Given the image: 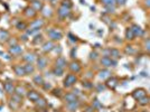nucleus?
I'll return each instance as SVG.
<instances>
[{"label": "nucleus", "mask_w": 150, "mask_h": 112, "mask_svg": "<svg viewBox=\"0 0 150 112\" xmlns=\"http://www.w3.org/2000/svg\"><path fill=\"white\" fill-rule=\"evenodd\" d=\"M45 66H46V60L40 57L38 60V67L39 69H45Z\"/></svg>", "instance_id": "13"}, {"label": "nucleus", "mask_w": 150, "mask_h": 112, "mask_svg": "<svg viewBox=\"0 0 150 112\" xmlns=\"http://www.w3.org/2000/svg\"><path fill=\"white\" fill-rule=\"evenodd\" d=\"M24 69H25V72L26 73H31V72H33V71H34V67H33V65L31 64H27L25 66V67H24Z\"/></svg>", "instance_id": "21"}, {"label": "nucleus", "mask_w": 150, "mask_h": 112, "mask_svg": "<svg viewBox=\"0 0 150 112\" xmlns=\"http://www.w3.org/2000/svg\"><path fill=\"white\" fill-rule=\"evenodd\" d=\"M116 1H118V2H119V4H125V1H127V0H116Z\"/></svg>", "instance_id": "35"}, {"label": "nucleus", "mask_w": 150, "mask_h": 112, "mask_svg": "<svg viewBox=\"0 0 150 112\" xmlns=\"http://www.w3.org/2000/svg\"><path fill=\"white\" fill-rule=\"evenodd\" d=\"M48 35L51 36V39H60V38H62V34H60V31H57L56 29L49 30V31H48Z\"/></svg>", "instance_id": "4"}, {"label": "nucleus", "mask_w": 150, "mask_h": 112, "mask_svg": "<svg viewBox=\"0 0 150 112\" xmlns=\"http://www.w3.org/2000/svg\"><path fill=\"white\" fill-rule=\"evenodd\" d=\"M33 6H34L35 9H37V10L42 9V4H40V2L38 4V1H34V2H33Z\"/></svg>", "instance_id": "24"}, {"label": "nucleus", "mask_w": 150, "mask_h": 112, "mask_svg": "<svg viewBox=\"0 0 150 112\" xmlns=\"http://www.w3.org/2000/svg\"><path fill=\"white\" fill-rule=\"evenodd\" d=\"M34 81L37 83V84H43V83H44L43 82V78H42V76H36Z\"/></svg>", "instance_id": "25"}, {"label": "nucleus", "mask_w": 150, "mask_h": 112, "mask_svg": "<svg viewBox=\"0 0 150 112\" xmlns=\"http://www.w3.org/2000/svg\"><path fill=\"white\" fill-rule=\"evenodd\" d=\"M25 60H30V62H31V60H35V57H34V55H33V54H30V55H27V56H26Z\"/></svg>", "instance_id": "27"}, {"label": "nucleus", "mask_w": 150, "mask_h": 112, "mask_svg": "<svg viewBox=\"0 0 150 112\" xmlns=\"http://www.w3.org/2000/svg\"><path fill=\"white\" fill-rule=\"evenodd\" d=\"M53 47H54V45H53L51 42H48V43L44 44V51H45V52H49V51H51Z\"/></svg>", "instance_id": "11"}, {"label": "nucleus", "mask_w": 150, "mask_h": 112, "mask_svg": "<svg viewBox=\"0 0 150 112\" xmlns=\"http://www.w3.org/2000/svg\"><path fill=\"white\" fill-rule=\"evenodd\" d=\"M91 57H92V58H95V57H96V54H93V53H92V54H91Z\"/></svg>", "instance_id": "36"}, {"label": "nucleus", "mask_w": 150, "mask_h": 112, "mask_svg": "<svg viewBox=\"0 0 150 112\" xmlns=\"http://www.w3.org/2000/svg\"><path fill=\"white\" fill-rule=\"evenodd\" d=\"M65 100H66L69 103L75 102V101H76V96H75L74 93H69V94H66V96H65Z\"/></svg>", "instance_id": "8"}, {"label": "nucleus", "mask_w": 150, "mask_h": 112, "mask_svg": "<svg viewBox=\"0 0 150 112\" xmlns=\"http://www.w3.org/2000/svg\"><path fill=\"white\" fill-rule=\"evenodd\" d=\"M107 86H110V87H112V89H114L116 85H118V80L114 78H111L110 80H107Z\"/></svg>", "instance_id": "7"}, {"label": "nucleus", "mask_w": 150, "mask_h": 112, "mask_svg": "<svg viewBox=\"0 0 150 112\" xmlns=\"http://www.w3.org/2000/svg\"><path fill=\"white\" fill-rule=\"evenodd\" d=\"M21 51V48H19L18 46H15V48H11V52L13 53H19Z\"/></svg>", "instance_id": "29"}, {"label": "nucleus", "mask_w": 150, "mask_h": 112, "mask_svg": "<svg viewBox=\"0 0 150 112\" xmlns=\"http://www.w3.org/2000/svg\"><path fill=\"white\" fill-rule=\"evenodd\" d=\"M60 90H55V94L56 95H57V94L60 95Z\"/></svg>", "instance_id": "37"}, {"label": "nucleus", "mask_w": 150, "mask_h": 112, "mask_svg": "<svg viewBox=\"0 0 150 112\" xmlns=\"http://www.w3.org/2000/svg\"><path fill=\"white\" fill-rule=\"evenodd\" d=\"M28 96H29L30 100H33V101H35V102H37L39 100V94L38 93H36V92H34V91H31L29 94H28Z\"/></svg>", "instance_id": "9"}, {"label": "nucleus", "mask_w": 150, "mask_h": 112, "mask_svg": "<svg viewBox=\"0 0 150 112\" xmlns=\"http://www.w3.org/2000/svg\"><path fill=\"white\" fill-rule=\"evenodd\" d=\"M110 72H109V71H107V69H105V71H102V72H100V78H109V76H110Z\"/></svg>", "instance_id": "16"}, {"label": "nucleus", "mask_w": 150, "mask_h": 112, "mask_svg": "<svg viewBox=\"0 0 150 112\" xmlns=\"http://www.w3.org/2000/svg\"><path fill=\"white\" fill-rule=\"evenodd\" d=\"M65 65H66V60H65L63 57H60V58L57 60V62H56V66L60 67V69H63Z\"/></svg>", "instance_id": "10"}, {"label": "nucleus", "mask_w": 150, "mask_h": 112, "mask_svg": "<svg viewBox=\"0 0 150 112\" xmlns=\"http://www.w3.org/2000/svg\"><path fill=\"white\" fill-rule=\"evenodd\" d=\"M125 37H127L128 39H130V40L133 39L134 35H133V31L131 30V28H128V29H127V31H125Z\"/></svg>", "instance_id": "12"}, {"label": "nucleus", "mask_w": 150, "mask_h": 112, "mask_svg": "<svg viewBox=\"0 0 150 112\" xmlns=\"http://www.w3.org/2000/svg\"><path fill=\"white\" fill-rule=\"evenodd\" d=\"M134 52H136V51L132 48V46H128V48H127V53H129V54H133Z\"/></svg>", "instance_id": "28"}, {"label": "nucleus", "mask_w": 150, "mask_h": 112, "mask_svg": "<svg viewBox=\"0 0 150 112\" xmlns=\"http://www.w3.org/2000/svg\"><path fill=\"white\" fill-rule=\"evenodd\" d=\"M43 25V20H38V22H34V24H31V26L33 27H35L36 29H38L39 27Z\"/></svg>", "instance_id": "23"}, {"label": "nucleus", "mask_w": 150, "mask_h": 112, "mask_svg": "<svg viewBox=\"0 0 150 112\" xmlns=\"http://www.w3.org/2000/svg\"><path fill=\"white\" fill-rule=\"evenodd\" d=\"M99 90H104V86H102V85H99Z\"/></svg>", "instance_id": "39"}, {"label": "nucleus", "mask_w": 150, "mask_h": 112, "mask_svg": "<svg viewBox=\"0 0 150 112\" xmlns=\"http://www.w3.org/2000/svg\"><path fill=\"white\" fill-rule=\"evenodd\" d=\"M58 15H60V17H67L69 15V8H67V7H64V6H62L60 8V10H58Z\"/></svg>", "instance_id": "5"}, {"label": "nucleus", "mask_w": 150, "mask_h": 112, "mask_svg": "<svg viewBox=\"0 0 150 112\" xmlns=\"http://www.w3.org/2000/svg\"><path fill=\"white\" fill-rule=\"evenodd\" d=\"M8 36H9V35H8L7 31H4V30H1V31H0V40H6Z\"/></svg>", "instance_id": "19"}, {"label": "nucleus", "mask_w": 150, "mask_h": 112, "mask_svg": "<svg viewBox=\"0 0 150 112\" xmlns=\"http://www.w3.org/2000/svg\"><path fill=\"white\" fill-rule=\"evenodd\" d=\"M101 63H102L104 66H114V65L116 64V60H112L110 57H107V56H105V57H103L102 60H101Z\"/></svg>", "instance_id": "3"}, {"label": "nucleus", "mask_w": 150, "mask_h": 112, "mask_svg": "<svg viewBox=\"0 0 150 112\" xmlns=\"http://www.w3.org/2000/svg\"><path fill=\"white\" fill-rule=\"evenodd\" d=\"M145 2H146L147 7H149V8H150V0H145Z\"/></svg>", "instance_id": "33"}, {"label": "nucleus", "mask_w": 150, "mask_h": 112, "mask_svg": "<svg viewBox=\"0 0 150 112\" xmlns=\"http://www.w3.org/2000/svg\"><path fill=\"white\" fill-rule=\"evenodd\" d=\"M75 82H76V78H75V75H73V74H69V75H67V76H66V78H65L64 85L66 86V87H69V86L73 85Z\"/></svg>", "instance_id": "1"}, {"label": "nucleus", "mask_w": 150, "mask_h": 112, "mask_svg": "<svg viewBox=\"0 0 150 112\" xmlns=\"http://www.w3.org/2000/svg\"><path fill=\"white\" fill-rule=\"evenodd\" d=\"M148 102H149V98H146V96H143L142 99L139 100V103L141 104V105H146Z\"/></svg>", "instance_id": "22"}, {"label": "nucleus", "mask_w": 150, "mask_h": 112, "mask_svg": "<svg viewBox=\"0 0 150 112\" xmlns=\"http://www.w3.org/2000/svg\"><path fill=\"white\" fill-rule=\"evenodd\" d=\"M107 9L109 10V13H112L114 10V6H107Z\"/></svg>", "instance_id": "30"}, {"label": "nucleus", "mask_w": 150, "mask_h": 112, "mask_svg": "<svg viewBox=\"0 0 150 112\" xmlns=\"http://www.w3.org/2000/svg\"><path fill=\"white\" fill-rule=\"evenodd\" d=\"M131 30L133 31V35H134V36H141V35L143 34L142 29L138 26V25H133V26L131 27Z\"/></svg>", "instance_id": "6"}, {"label": "nucleus", "mask_w": 150, "mask_h": 112, "mask_svg": "<svg viewBox=\"0 0 150 112\" xmlns=\"http://www.w3.org/2000/svg\"><path fill=\"white\" fill-rule=\"evenodd\" d=\"M45 89H51V85H49V84H46V85H45Z\"/></svg>", "instance_id": "38"}, {"label": "nucleus", "mask_w": 150, "mask_h": 112, "mask_svg": "<svg viewBox=\"0 0 150 112\" xmlns=\"http://www.w3.org/2000/svg\"><path fill=\"white\" fill-rule=\"evenodd\" d=\"M132 96L136 100H140V99H142L143 96H146V91L143 90V89H138V90H136L132 93Z\"/></svg>", "instance_id": "2"}, {"label": "nucleus", "mask_w": 150, "mask_h": 112, "mask_svg": "<svg viewBox=\"0 0 150 112\" xmlns=\"http://www.w3.org/2000/svg\"><path fill=\"white\" fill-rule=\"evenodd\" d=\"M101 1H102L105 6H114L116 2V0H101Z\"/></svg>", "instance_id": "17"}, {"label": "nucleus", "mask_w": 150, "mask_h": 112, "mask_svg": "<svg viewBox=\"0 0 150 112\" xmlns=\"http://www.w3.org/2000/svg\"><path fill=\"white\" fill-rule=\"evenodd\" d=\"M54 73H55L56 75H62V73H63V69H60V67H56L55 71H54Z\"/></svg>", "instance_id": "26"}, {"label": "nucleus", "mask_w": 150, "mask_h": 112, "mask_svg": "<svg viewBox=\"0 0 150 112\" xmlns=\"http://www.w3.org/2000/svg\"><path fill=\"white\" fill-rule=\"evenodd\" d=\"M25 27H26L25 24H19L18 25V28H25Z\"/></svg>", "instance_id": "34"}, {"label": "nucleus", "mask_w": 150, "mask_h": 112, "mask_svg": "<svg viewBox=\"0 0 150 112\" xmlns=\"http://www.w3.org/2000/svg\"><path fill=\"white\" fill-rule=\"evenodd\" d=\"M69 69H72L73 72H78L81 67H80V65L77 64V63H72V64H71V66H69Z\"/></svg>", "instance_id": "15"}, {"label": "nucleus", "mask_w": 150, "mask_h": 112, "mask_svg": "<svg viewBox=\"0 0 150 112\" xmlns=\"http://www.w3.org/2000/svg\"><path fill=\"white\" fill-rule=\"evenodd\" d=\"M146 48L150 52V39H148V40L146 42Z\"/></svg>", "instance_id": "31"}, {"label": "nucleus", "mask_w": 150, "mask_h": 112, "mask_svg": "<svg viewBox=\"0 0 150 112\" xmlns=\"http://www.w3.org/2000/svg\"><path fill=\"white\" fill-rule=\"evenodd\" d=\"M17 91H18V94H19V95H22V94H24V92H22L24 90H22V89H20V87H18Z\"/></svg>", "instance_id": "32"}, {"label": "nucleus", "mask_w": 150, "mask_h": 112, "mask_svg": "<svg viewBox=\"0 0 150 112\" xmlns=\"http://www.w3.org/2000/svg\"><path fill=\"white\" fill-rule=\"evenodd\" d=\"M109 53H110V55H112L113 57H120V53H119V51H116V49H110L109 51Z\"/></svg>", "instance_id": "18"}, {"label": "nucleus", "mask_w": 150, "mask_h": 112, "mask_svg": "<svg viewBox=\"0 0 150 112\" xmlns=\"http://www.w3.org/2000/svg\"><path fill=\"white\" fill-rule=\"evenodd\" d=\"M4 89H6V91H7V92L11 93V92L13 91V84H10V83H7V84H4Z\"/></svg>", "instance_id": "20"}, {"label": "nucleus", "mask_w": 150, "mask_h": 112, "mask_svg": "<svg viewBox=\"0 0 150 112\" xmlns=\"http://www.w3.org/2000/svg\"><path fill=\"white\" fill-rule=\"evenodd\" d=\"M15 71H16V73H17L18 75H24V74H26L25 69H22L21 66H16V67H15Z\"/></svg>", "instance_id": "14"}]
</instances>
